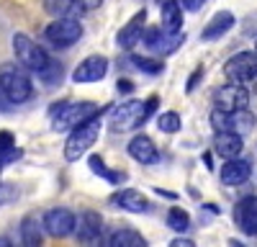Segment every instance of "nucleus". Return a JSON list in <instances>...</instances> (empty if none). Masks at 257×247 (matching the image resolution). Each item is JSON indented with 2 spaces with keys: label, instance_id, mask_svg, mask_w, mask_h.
<instances>
[{
  "label": "nucleus",
  "instance_id": "nucleus-35",
  "mask_svg": "<svg viewBox=\"0 0 257 247\" xmlns=\"http://www.w3.org/2000/svg\"><path fill=\"white\" fill-rule=\"evenodd\" d=\"M118 90H121V93H132L134 85H132V82H126V80H118Z\"/></svg>",
  "mask_w": 257,
  "mask_h": 247
},
{
  "label": "nucleus",
  "instance_id": "nucleus-36",
  "mask_svg": "<svg viewBox=\"0 0 257 247\" xmlns=\"http://www.w3.org/2000/svg\"><path fill=\"white\" fill-rule=\"evenodd\" d=\"M8 244H11V239H8V237H0V247H8Z\"/></svg>",
  "mask_w": 257,
  "mask_h": 247
},
{
  "label": "nucleus",
  "instance_id": "nucleus-22",
  "mask_svg": "<svg viewBox=\"0 0 257 247\" xmlns=\"http://www.w3.org/2000/svg\"><path fill=\"white\" fill-rule=\"evenodd\" d=\"M44 11L54 18L70 16V18H80L85 11L80 6V0H44Z\"/></svg>",
  "mask_w": 257,
  "mask_h": 247
},
{
  "label": "nucleus",
  "instance_id": "nucleus-15",
  "mask_svg": "<svg viewBox=\"0 0 257 247\" xmlns=\"http://www.w3.org/2000/svg\"><path fill=\"white\" fill-rule=\"evenodd\" d=\"M249 175H252V162H249V160H244L242 155H239V157L226 160V162L221 165V173H219L221 183H224V185H229V188L247 183V180H249Z\"/></svg>",
  "mask_w": 257,
  "mask_h": 247
},
{
  "label": "nucleus",
  "instance_id": "nucleus-8",
  "mask_svg": "<svg viewBox=\"0 0 257 247\" xmlns=\"http://www.w3.org/2000/svg\"><path fill=\"white\" fill-rule=\"evenodd\" d=\"M183 39L185 34L183 31H162L160 26H152V29H142L139 34V41L152 52L155 57H167V54H173L180 44H183Z\"/></svg>",
  "mask_w": 257,
  "mask_h": 247
},
{
  "label": "nucleus",
  "instance_id": "nucleus-1",
  "mask_svg": "<svg viewBox=\"0 0 257 247\" xmlns=\"http://www.w3.org/2000/svg\"><path fill=\"white\" fill-rule=\"evenodd\" d=\"M157 103H160L157 95L147 98V100H126V103H121L118 108H113V113L108 118L111 132H128V129H137V127H142V124H147L149 116L157 111Z\"/></svg>",
  "mask_w": 257,
  "mask_h": 247
},
{
  "label": "nucleus",
  "instance_id": "nucleus-29",
  "mask_svg": "<svg viewBox=\"0 0 257 247\" xmlns=\"http://www.w3.org/2000/svg\"><path fill=\"white\" fill-rule=\"evenodd\" d=\"M62 72H64V70H62V65H59L57 59H52L49 65L39 72V77L44 80L47 85H59V82H62Z\"/></svg>",
  "mask_w": 257,
  "mask_h": 247
},
{
  "label": "nucleus",
  "instance_id": "nucleus-30",
  "mask_svg": "<svg viewBox=\"0 0 257 247\" xmlns=\"http://www.w3.org/2000/svg\"><path fill=\"white\" fill-rule=\"evenodd\" d=\"M206 3H208V0H180L183 11H193V13H196V11H201Z\"/></svg>",
  "mask_w": 257,
  "mask_h": 247
},
{
  "label": "nucleus",
  "instance_id": "nucleus-12",
  "mask_svg": "<svg viewBox=\"0 0 257 247\" xmlns=\"http://www.w3.org/2000/svg\"><path fill=\"white\" fill-rule=\"evenodd\" d=\"M100 232H103V219L98 211H82L80 216H75L72 234L77 237V242L95 244V242H100Z\"/></svg>",
  "mask_w": 257,
  "mask_h": 247
},
{
  "label": "nucleus",
  "instance_id": "nucleus-34",
  "mask_svg": "<svg viewBox=\"0 0 257 247\" xmlns=\"http://www.w3.org/2000/svg\"><path fill=\"white\" fill-rule=\"evenodd\" d=\"M193 244H196V242L188 239V237H175L173 239V247H193Z\"/></svg>",
  "mask_w": 257,
  "mask_h": 247
},
{
  "label": "nucleus",
  "instance_id": "nucleus-2",
  "mask_svg": "<svg viewBox=\"0 0 257 247\" xmlns=\"http://www.w3.org/2000/svg\"><path fill=\"white\" fill-rule=\"evenodd\" d=\"M100 129H103V118H100V111L93 113L90 118L80 121L77 127L70 129V137L64 142V160L67 162H77L85 152H88L93 144L98 142L100 137Z\"/></svg>",
  "mask_w": 257,
  "mask_h": 247
},
{
  "label": "nucleus",
  "instance_id": "nucleus-26",
  "mask_svg": "<svg viewBox=\"0 0 257 247\" xmlns=\"http://www.w3.org/2000/svg\"><path fill=\"white\" fill-rule=\"evenodd\" d=\"M165 221H167L170 229L178 232V234H185V232L190 229V214H188L185 209H180V206H173V209L167 211Z\"/></svg>",
  "mask_w": 257,
  "mask_h": 247
},
{
  "label": "nucleus",
  "instance_id": "nucleus-10",
  "mask_svg": "<svg viewBox=\"0 0 257 247\" xmlns=\"http://www.w3.org/2000/svg\"><path fill=\"white\" fill-rule=\"evenodd\" d=\"M41 229L54 239L70 237L72 229H75V214L70 209H64V206H54V209H49L41 216Z\"/></svg>",
  "mask_w": 257,
  "mask_h": 247
},
{
  "label": "nucleus",
  "instance_id": "nucleus-11",
  "mask_svg": "<svg viewBox=\"0 0 257 247\" xmlns=\"http://www.w3.org/2000/svg\"><path fill=\"white\" fill-rule=\"evenodd\" d=\"M213 100L221 111H239L249 106V90L244 88V82H226L213 90Z\"/></svg>",
  "mask_w": 257,
  "mask_h": 247
},
{
  "label": "nucleus",
  "instance_id": "nucleus-24",
  "mask_svg": "<svg viewBox=\"0 0 257 247\" xmlns=\"http://www.w3.org/2000/svg\"><path fill=\"white\" fill-rule=\"evenodd\" d=\"M147 239L137 229H116L108 237V247H144Z\"/></svg>",
  "mask_w": 257,
  "mask_h": 247
},
{
  "label": "nucleus",
  "instance_id": "nucleus-16",
  "mask_svg": "<svg viewBox=\"0 0 257 247\" xmlns=\"http://www.w3.org/2000/svg\"><path fill=\"white\" fill-rule=\"evenodd\" d=\"M213 152L221 160L239 157L244 152V137L234 134V132H216V137H213Z\"/></svg>",
  "mask_w": 257,
  "mask_h": 247
},
{
  "label": "nucleus",
  "instance_id": "nucleus-27",
  "mask_svg": "<svg viewBox=\"0 0 257 247\" xmlns=\"http://www.w3.org/2000/svg\"><path fill=\"white\" fill-rule=\"evenodd\" d=\"M132 65L139 72H144V75H160V72H165L162 57H142V54H134L132 57Z\"/></svg>",
  "mask_w": 257,
  "mask_h": 247
},
{
  "label": "nucleus",
  "instance_id": "nucleus-38",
  "mask_svg": "<svg viewBox=\"0 0 257 247\" xmlns=\"http://www.w3.org/2000/svg\"><path fill=\"white\" fill-rule=\"evenodd\" d=\"M254 52H257V41H254Z\"/></svg>",
  "mask_w": 257,
  "mask_h": 247
},
{
  "label": "nucleus",
  "instance_id": "nucleus-23",
  "mask_svg": "<svg viewBox=\"0 0 257 247\" xmlns=\"http://www.w3.org/2000/svg\"><path fill=\"white\" fill-rule=\"evenodd\" d=\"M162 31H183V6L180 0H170L162 6Z\"/></svg>",
  "mask_w": 257,
  "mask_h": 247
},
{
  "label": "nucleus",
  "instance_id": "nucleus-20",
  "mask_svg": "<svg viewBox=\"0 0 257 247\" xmlns=\"http://www.w3.org/2000/svg\"><path fill=\"white\" fill-rule=\"evenodd\" d=\"M231 29H234V13H231V11H219V13L203 26L201 39H203V41H216V39H221L224 34H229Z\"/></svg>",
  "mask_w": 257,
  "mask_h": 247
},
{
  "label": "nucleus",
  "instance_id": "nucleus-32",
  "mask_svg": "<svg viewBox=\"0 0 257 247\" xmlns=\"http://www.w3.org/2000/svg\"><path fill=\"white\" fill-rule=\"evenodd\" d=\"M201 75H203V70H196V72L190 75V80H188V85H185V90H188V93H190L193 88H196V82H198V77H201Z\"/></svg>",
  "mask_w": 257,
  "mask_h": 247
},
{
  "label": "nucleus",
  "instance_id": "nucleus-9",
  "mask_svg": "<svg viewBox=\"0 0 257 247\" xmlns=\"http://www.w3.org/2000/svg\"><path fill=\"white\" fill-rule=\"evenodd\" d=\"M224 75L229 82H249L257 77V52H237L226 59Z\"/></svg>",
  "mask_w": 257,
  "mask_h": 247
},
{
  "label": "nucleus",
  "instance_id": "nucleus-7",
  "mask_svg": "<svg viewBox=\"0 0 257 247\" xmlns=\"http://www.w3.org/2000/svg\"><path fill=\"white\" fill-rule=\"evenodd\" d=\"M211 129L213 134L216 132H234V134H249L254 129V113L247 108L239 111H221V108H213L211 111Z\"/></svg>",
  "mask_w": 257,
  "mask_h": 247
},
{
  "label": "nucleus",
  "instance_id": "nucleus-31",
  "mask_svg": "<svg viewBox=\"0 0 257 247\" xmlns=\"http://www.w3.org/2000/svg\"><path fill=\"white\" fill-rule=\"evenodd\" d=\"M8 147H16V137L11 132H0V150H8Z\"/></svg>",
  "mask_w": 257,
  "mask_h": 247
},
{
  "label": "nucleus",
  "instance_id": "nucleus-13",
  "mask_svg": "<svg viewBox=\"0 0 257 247\" xmlns=\"http://www.w3.org/2000/svg\"><path fill=\"white\" fill-rule=\"evenodd\" d=\"M105 72H108V59H105L103 54H90V57H85L80 65L75 67L72 80L80 82V85H88V82L103 80Z\"/></svg>",
  "mask_w": 257,
  "mask_h": 247
},
{
  "label": "nucleus",
  "instance_id": "nucleus-28",
  "mask_svg": "<svg viewBox=\"0 0 257 247\" xmlns=\"http://www.w3.org/2000/svg\"><path fill=\"white\" fill-rule=\"evenodd\" d=\"M180 127H183V118L178 111H165L157 116V129L162 134H175V132H180Z\"/></svg>",
  "mask_w": 257,
  "mask_h": 247
},
{
  "label": "nucleus",
  "instance_id": "nucleus-4",
  "mask_svg": "<svg viewBox=\"0 0 257 247\" xmlns=\"http://www.w3.org/2000/svg\"><path fill=\"white\" fill-rule=\"evenodd\" d=\"M13 54H16V62H18V65L26 67V70L34 72V75H39V72L52 62L49 52L41 47L36 39H31V36L24 34V31L13 34Z\"/></svg>",
  "mask_w": 257,
  "mask_h": 247
},
{
  "label": "nucleus",
  "instance_id": "nucleus-37",
  "mask_svg": "<svg viewBox=\"0 0 257 247\" xmlns=\"http://www.w3.org/2000/svg\"><path fill=\"white\" fill-rule=\"evenodd\" d=\"M157 3H160V6H165V3H170V0H157Z\"/></svg>",
  "mask_w": 257,
  "mask_h": 247
},
{
  "label": "nucleus",
  "instance_id": "nucleus-18",
  "mask_svg": "<svg viewBox=\"0 0 257 247\" xmlns=\"http://www.w3.org/2000/svg\"><path fill=\"white\" fill-rule=\"evenodd\" d=\"M111 203L118 206V209L128 211V214H147L149 211V198L134 188H123L118 193L111 196Z\"/></svg>",
  "mask_w": 257,
  "mask_h": 247
},
{
  "label": "nucleus",
  "instance_id": "nucleus-6",
  "mask_svg": "<svg viewBox=\"0 0 257 247\" xmlns=\"http://www.w3.org/2000/svg\"><path fill=\"white\" fill-rule=\"evenodd\" d=\"M82 24L77 18H70V16H62V18H54L52 24L44 29V39L54 49H70L75 47L77 41L82 39Z\"/></svg>",
  "mask_w": 257,
  "mask_h": 247
},
{
  "label": "nucleus",
  "instance_id": "nucleus-33",
  "mask_svg": "<svg viewBox=\"0 0 257 247\" xmlns=\"http://www.w3.org/2000/svg\"><path fill=\"white\" fill-rule=\"evenodd\" d=\"M100 3H103V0H80L82 11H95V8H98Z\"/></svg>",
  "mask_w": 257,
  "mask_h": 247
},
{
  "label": "nucleus",
  "instance_id": "nucleus-25",
  "mask_svg": "<svg viewBox=\"0 0 257 247\" xmlns=\"http://www.w3.org/2000/svg\"><path fill=\"white\" fill-rule=\"evenodd\" d=\"M88 168H90L95 175H100L103 180L113 183V185H118L121 180H126V173H116V170H111L108 165L103 162V157H100V155H90V160H88Z\"/></svg>",
  "mask_w": 257,
  "mask_h": 247
},
{
  "label": "nucleus",
  "instance_id": "nucleus-19",
  "mask_svg": "<svg viewBox=\"0 0 257 247\" xmlns=\"http://www.w3.org/2000/svg\"><path fill=\"white\" fill-rule=\"evenodd\" d=\"M144 21H147V11L139 8V13H134L132 21H128L126 26L118 29L116 44H118L121 49H132L134 44H139V34H142V29H144Z\"/></svg>",
  "mask_w": 257,
  "mask_h": 247
},
{
  "label": "nucleus",
  "instance_id": "nucleus-21",
  "mask_svg": "<svg viewBox=\"0 0 257 247\" xmlns=\"http://www.w3.org/2000/svg\"><path fill=\"white\" fill-rule=\"evenodd\" d=\"M21 242H24L26 247H36L41 244V219L36 214H26L24 219H21Z\"/></svg>",
  "mask_w": 257,
  "mask_h": 247
},
{
  "label": "nucleus",
  "instance_id": "nucleus-5",
  "mask_svg": "<svg viewBox=\"0 0 257 247\" xmlns=\"http://www.w3.org/2000/svg\"><path fill=\"white\" fill-rule=\"evenodd\" d=\"M98 111H100L98 103H93V100H67V103H59V106L52 108V113H54L52 129L54 132H70L72 127H77L80 121L90 118Z\"/></svg>",
  "mask_w": 257,
  "mask_h": 247
},
{
  "label": "nucleus",
  "instance_id": "nucleus-14",
  "mask_svg": "<svg viewBox=\"0 0 257 247\" xmlns=\"http://www.w3.org/2000/svg\"><path fill=\"white\" fill-rule=\"evenodd\" d=\"M234 224L247 237H257V196H244L234 206Z\"/></svg>",
  "mask_w": 257,
  "mask_h": 247
},
{
  "label": "nucleus",
  "instance_id": "nucleus-3",
  "mask_svg": "<svg viewBox=\"0 0 257 247\" xmlns=\"http://www.w3.org/2000/svg\"><path fill=\"white\" fill-rule=\"evenodd\" d=\"M0 90L11 103H26L34 95V82L26 67H21L18 62H3L0 65Z\"/></svg>",
  "mask_w": 257,
  "mask_h": 247
},
{
  "label": "nucleus",
  "instance_id": "nucleus-17",
  "mask_svg": "<svg viewBox=\"0 0 257 247\" xmlns=\"http://www.w3.org/2000/svg\"><path fill=\"white\" fill-rule=\"evenodd\" d=\"M126 152H128V157H134V160L142 162V165H155V162L160 160V152H157V147H155V142L149 139L147 134L132 137V142L126 144Z\"/></svg>",
  "mask_w": 257,
  "mask_h": 247
}]
</instances>
